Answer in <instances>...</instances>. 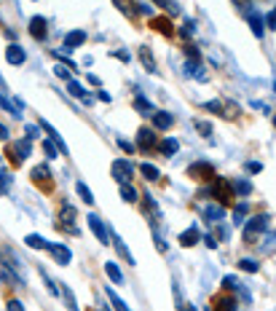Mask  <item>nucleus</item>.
Wrapping results in <instances>:
<instances>
[{
	"label": "nucleus",
	"instance_id": "obj_1",
	"mask_svg": "<svg viewBox=\"0 0 276 311\" xmlns=\"http://www.w3.org/2000/svg\"><path fill=\"white\" fill-rule=\"evenodd\" d=\"M266 226H268V215H255V217H249L247 226H244V242L252 244V242L263 234V231H266Z\"/></svg>",
	"mask_w": 276,
	"mask_h": 311
},
{
	"label": "nucleus",
	"instance_id": "obj_2",
	"mask_svg": "<svg viewBox=\"0 0 276 311\" xmlns=\"http://www.w3.org/2000/svg\"><path fill=\"white\" fill-rule=\"evenodd\" d=\"M110 172H113V177L123 185V183H129V180H131V175H134V167H131L126 158H115L113 167H110Z\"/></svg>",
	"mask_w": 276,
	"mask_h": 311
},
{
	"label": "nucleus",
	"instance_id": "obj_3",
	"mask_svg": "<svg viewBox=\"0 0 276 311\" xmlns=\"http://www.w3.org/2000/svg\"><path fill=\"white\" fill-rule=\"evenodd\" d=\"M8 156H11V161H14V164L27 161V156H30V140H19L14 145H8Z\"/></svg>",
	"mask_w": 276,
	"mask_h": 311
},
{
	"label": "nucleus",
	"instance_id": "obj_4",
	"mask_svg": "<svg viewBox=\"0 0 276 311\" xmlns=\"http://www.w3.org/2000/svg\"><path fill=\"white\" fill-rule=\"evenodd\" d=\"M212 193H215V198H220V201H228V198H233V188H231V183H228L225 177H215Z\"/></svg>",
	"mask_w": 276,
	"mask_h": 311
},
{
	"label": "nucleus",
	"instance_id": "obj_5",
	"mask_svg": "<svg viewBox=\"0 0 276 311\" xmlns=\"http://www.w3.org/2000/svg\"><path fill=\"white\" fill-rule=\"evenodd\" d=\"M86 220H89V228H91V234H94V236H97V239H100L102 244H110V234H108V228H105V223L100 220V217H97V215H89Z\"/></svg>",
	"mask_w": 276,
	"mask_h": 311
},
{
	"label": "nucleus",
	"instance_id": "obj_6",
	"mask_svg": "<svg viewBox=\"0 0 276 311\" xmlns=\"http://www.w3.org/2000/svg\"><path fill=\"white\" fill-rule=\"evenodd\" d=\"M188 175L190 177H196V180H215V169L209 167V164H204V161H199V164H193V167L188 169Z\"/></svg>",
	"mask_w": 276,
	"mask_h": 311
},
{
	"label": "nucleus",
	"instance_id": "obj_7",
	"mask_svg": "<svg viewBox=\"0 0 276 311\" xmlns=\"http://www.w3.org/2000/svg\"><path fill=\"white\" fill-rule=\"evenodd\" d=\"M49 24H46V19L43 16H32L30 19V35L35 38V41H46V35H49Z\"/></svg>",
	"mask_w": 276,
	"mask_h": 311
},
{
	"label": "nucleus",
	"instance_id": "obj_8",
	"mask_svg": "<svg viewBox=\"0 0 276 311\" xmlns=\"http://www.w3.org/2000/svg\"><path fill=\"white\" fill-rule=\"evenodd\" d=\"M5 62L8 64H24L27 62V54H24V49L19 43H11L8 49H5Z\"/></svg>",
	"mask_w": 276,
	"mask_h": 311
},
{
	"label": "nucleus",
	"instance_id": "obj_9",
	"mask_svg": "<svg viewBox=\"0 0 276 311\" xmlns=\"http://www.w3.org/2000/svg\"><path fill=\"white\" fill-rule=\"evenodd\" d=\"M59 228L70 231V234H78V226H75V209L70 207V204H64V207H62V223H59Z\"/></svg>",
	"mask_w": 276,
	"mask_h": 311
},
{
	"label": "nucleus",
	"instance_id": "obj_10",
	"mask_svg": "<svg viewBox=\"0 0 276 311\" xmlns=\"http://www.w3.org/2000/svg\"><path fill=\"white\" fill-rule=\"evenodd\" d=\"M49 252L54 255V260L59 263V266H67V263L73 260V252H70L64 244H49Z\"/></svg>",
	"mask_w": 276,
	"mask_h": 311
},
{
	"label": "nucleus",
	"instance_id": "obj_11",
	"mask_svg": "<svg viewBox=\"0 0 276 311\" xmlns=\"http://www.w3.org/2000/svg\"><path fill=\"white\" fill-rule=\"evenodd\" d=\"M150 118H153V129L156 131H166V129H172V124H174L172 113H164V110H156Z\"/></svg>",
	"mask_w": 276,
	"mask_h": 311
},
{
	"label": "nucleus",
	"instance_id": "obj_12",
	"mask_svg": "<svg viewBox=\"0 0 276 311\" xmlns=\"http://www.w3.org/2000/svg\"><path fill=\"white\" fill-rule=\"evenodd\" d=\"M83 43H86V30H73V32L64 35V51H73Z\"/></svg>",
	"mask_w": 276,
	"mask_h": 311
},
{
	"label": "nucleus",
	"instance_id": "obj_13",
	"mask_svg": "<svg viewBox=\"0 0 276 311\" xmlns=\"http://www.w3.org/2000/svg\"><path fill=\"white\" fill-rule=\"evenodd\" d=\"M137 142H140V150H150V148L159 145V140H156V131H150V129H140Z\"/></svg>",
	"mask_w": 276,
	"mask_h": 311
},
{
	"label": "nucleus",
	"instance_id": "obj_14",
	"mask_svg": "<svg viewBox=\"0 0 276 311\" xmlns=\"http://www.w3.org/2000/svg\"><path fill=\"white\" fill-rule=\"evenodd\" d=\"M236 298H231V295H220V298H215L212 301V311H236Z\"/></svg>",
	"mask_w": 276,
	"mask_h": 311
},
{
	"label": "nucleus",
	"instance_id": "obj_15",
	"mask_svg": "<svg viewBox=\"0 0 276 311\" xmlns=\"http://www.w3.org/2000/svg\"><path fill=\"white\" fill-rule=\"evenodd\" d=\"M41 129H43V131H46V134H49V137H51V142H56V148H59V150H62V153H64V156H67V153H70V150H67V145H64L62 140H59L56 129H54V126H51V124H49V121H43V118H41Z\"/></svg>",
	"mask_w": 276,
	"mask_h": 311
},
{
	"label": "nucleus",
	"instance_id": "obj_16",
	"mask_svg": "<svg viewBox=\"0 0 276 311\" xmlns=\"http://www.w3.org/2000/svg\"><path fill=\"white\" fill-rule=\"evenodd\" d=\"M199 239H201V234H199V228H196V226H190V228H185L180 234V244H182V247H193Z\"/></svg>",
	"mask_w": 276,
	"mask_h": 311
},
{
	"label": "nucleus",
	"instance_id": "obj_17",
	"mask_svg": "<svg viewBox=\"0 0 276 311\" xmlns=\"http://www.w3.org/2000/svg\"><path fill=\"white\" fill-rule=\"evenodd\" d=\"M24 244H27V247L30 249H49V239H43V236L41 234H27V236H24Z\"/></svg>",
	"mask_w": 276,
	"mask_h": 311
},
{
	"label": "nucleus",
	"instance_id": "obj_18",
	"mask_svg": "<svg viewBox=\"0 0 276 311\" xmlns=\"http://www.w3.org/2000/svg\"><path fill=\"white\" fill-rule=\"evenodd\" d=\"M231 188H233V196H249L252 193V183L244 180V177H236L231 183Z\"/></svg>",
	"mask_w": 276,
	"mask_h": 311
},
{
	"label": "nucleus",
	"instance_id": "obj_19",
	"mask_svg": "<svg viewBox=\"0 0 276 311\" xmlns=\"http://www.w3.org/2000/svg\"><path fill=\"white\" fill-rule=\"evenodd\" d=\"M156 148H159L164 156H174L177 150H180V142H177L174 137H166V140H161L159 145H156Z\"/></svg>",
	"mask_w": 276,
	"mask_h": 311
},
{
	"label": "nucleus",
	"instance_id": "obj_20",
	"mask_svg": "<svg viewBox=\"0 0 276 311\" xmlns=\"http://www.w3.org/2000/svg\"><path fill=\"white\" fill-rule=\"evenodd\" d=\"M150 27H156L161 32V35H174V27H172V22H169V19H150Z\"/></svg>",
	"mask_w": 276,
	"mask_h": 311
},
{
	"label": "nucleus",
	"instance_id": "obj_21",
	"mask_svg": "<svg viewBox=\"0 0 276 311\" xmlns=\"http://www.w3.org/2000/svg\"><path fill=\"white\" fill-rule=\"evenodd\" d=\"M105 274L110 276V279H113V284H123V274H121V268L115 266V263H105Z\"/></svg>",
	"mask_w": 276,
	"mask_h": 311
},
{
	"label": "nucleus",
	"instance_id": "obj_22",
	"mask_svg": "<svg viewBox=\"0 0 276 311\" xmlns=\"http://www.w3.org/2000/svg\"><path fill=\"white\" fill-rule=\"evenodd\" d=\"M204 217H207L209 223H218V220L225 217V209H222L220 204H218V207H207V209H204Z\"/></svg>",
	"mask_w": 276,
	"mask_h": 311
},
{
	"label": "nucleus",
	"instance_id": "obj_23",
	"mask_svg": "<svg viewBox=\"0 0 276 311\" xmlns=\"http://www.w3.org/2000/svg\"><path fill=\"white\" fill-rule=\"evenodd\" d=\"M59 295L64 298V306H67V311H81V309H78L75 295H73V290H70V287H62V290H59Z\"/></svg>",
	"mask_w": 276,
	"mask_h": 311
},
{
	"label": "nucleus",
	"instance_id": "obj_24",
	"mask_svg": "<svg viewBox=\"0 0 276 311\" xmlns=\"http://www.w3.org/2000/svg\"><path fill=\"white\" fill-rule=\"evenodd\" d=\"M249 27H252V32H255L258 38H263V32H266V22H263V16L249 14Z\"/></svg>",
	"mask_w": 276,
	"mask_h": 311
},
{
	"label": "nucleus",
	"instance_id": "obj_25",
	"mask_svg": "<svg viewBox=\"0 0 276 311\" xmlns=\"http://www.w3.org/2000/svg\"><path fill=\"white\" fill-rule=\"evenodd\" d=\"M134 110H140L142 116H153V113H156L153 105H150L145 97H137V99H134Z\"/></svg>",
	"mask_w": 276,
	"mask_h": 311
},
{
	"label": "nucleus",
	"instance_id": "obj_26",
	"mask_svg": "<svg viewBox=\"0 0 276 311\" xmlns=\"http://www.w3.org/2000/svg\"><path fill=\"white\" fill-rule=\"evenodd\" d=\"M140 59H142V64H145V70H148V72H156V59H153V54H150L145 46L140 49Z\"/></svg>",
	"mask_w": 276,
	"mask_h": 311
},
{
	"label": "nucleus",
	"instance_id": "obj_27",
	"mask_svg": "<svg viewBox=\"0 0 276 311\" xmlns=\"http://www.w3.org/2000/svg\"><path fill=\"white\" fill-rule=\"evenodd\" d=\"M137 196H140V193H137V190L131 188L129 183H123V185H121V198H123L126 204H134V201H137Z\"/></svg>",
	"mask_w": 276,
	"mask_h": 311
},
{
	"label": "nucleus",
	"instance_id": "obj_28",
	"mask_svg": "<svg viewBox=\"0 0 276 311\" xmlns=\"http://www.w3.org/2000/svg\"><path fill=\"white\" fill-rule=\"evenodd\" d=\"M105 293H108V298H110V303H113V306H115V311H131V309L126 306V303H123L121 298L115 295V290H110V287H108V290H105Z\"/></svg>",
	"mask_w": 276,
	"mask_h": 311
},
{
	"label": "nucleus",
	"instance_id": "obj_29",
	"mask_svg": "<svg viewBox=\"0 0 276 311\" xmlns=\"http://www.w3.org/2000/svg\"><path fill=\"white\" fill-rule=\"evenodd\" d=\"M140 172L145 175V180H159V167H153V164H142Z\"/></svg>",
	"mask_w": 276,
	"mask_h": 311
},
{
	"label": "nucleus",
	"instance_id": "obj_30",
	"mask_svg": "<svg viewBox=\"0 0 276 311\" xmlns=\"http://www.w3.org/2000/svg\"><path fill=\"white\" fill-rule=\"evenodd\" d=\"M75 188H78V196L83 198L86 204H94V196H91V190L86 188V183H75Z\"/></svg>",
	"mask_w": 276,
	"mask_h": 311
},
{
	"label": "nucleus",
	"instance_id": "obj_31",
	"mask_svg": "<svg viewBox=\"0 0 276 311\" xmlns=\"http://www.w3.org/2000/svg\"><path fill=\"white\" fill-rule=\"evenodd\" d=\"M67 91H70L73 97H78V99H83V97H86V91H83V86L78 83V81H67Z\"/></svg>",
	"mask_w": 276,
	"mask_h": 311
},
{
	"label": "nucleus",
	"instance_id": "obj_32",
	"mask_svg": "<svg viewBox=\"0 0 276 311\" xmlns=\"http://www.w3.org/2000/svg\"><path fill=\"white\" fill-rule=\"evenodd\" d=\"M239 268L247 271V274H258V263H255L252 257H244V260H239Z\"/></svg>",
	"mask_w": 276,
	"mask_h": 311
},
{
	"label": "nucleus",
	"instance_id": "obj_33",
	"mask_svg": "<svg viewBox=\"0 0 276 311\" xmlns=\"http://www.w3.org/2000/svg\"><path fill=\"white\" fill-rule=\"evenodd\" d=\"M156 3H159L161 8L166 11V14H172V16H177V14H180V8H177V5L172 3V0H156Z\"/></svg>",
	"mask_w": 276,
	"mask_h": 311
},
{
	"label": "nucleus",
	"instance_id": "obj_34",
	"mask_svg": "<svg viewBox=\"0 0 276 311\" xmlns=\"http://www.w3.org/2000/svg\"><path fill=\"white\" fill-rule=\"evenodd\" d=\"M54 72H56V78H62V81H73V78H70V67H67V64H56Z\"/></svg>",
	"mask_w": 276,
	"mask_h": 311
},
{
	"label": "nucleus",
	"instance_id": "obj_35",
	"mask_svg": "<svg viewBox=\"0 0 276 311\" xmlns=\"http://www.w3.org/2000/svg\"><path fill=\"white\" fill-rule=\"evenodd\" d=\"M46 177H49V169H46V167H35V169H32V180H35V183L46 180Z\"/></svg>",
	"mask_w": 276,
	"mask_h": 311
},
{
	"label": "nucleus",
	"instance_id": "obj_36",
	"mask_svg": "<svg viewBox=\"0 0 276 311\" xmlns=\"http://www.w3.org/2000/svg\"><path fill=\"white\" fill-rule=\"evenodd\" d=\"M115 247H118V252H121L123 257H126V260H129V266H131V263H134V257H131V252L126 249V244H123L121 239H115Z\"/></svg>",
	"mask_w": 276,
	"mask_h": 311
},
{
	"label": "nucleus",
	"instance_id": "obj_37",
	"mask_svg": "<svg viewBox=\"0 0 276 311\" xmlns=\"http://www.w3.org/2000/svg\"><path fill=\"white\" fill-rule=\"evenodd\" d=\"M8 185H11L8 172H3V169H0V193H5V190H8Z\"/></svg>",
	"mask_w": 276,
	"mask_h": 311
},
{
	"label": "nucleus",
	"instance_id": "obj_38",
	"mask_svg": "<svg viewBox=\"0 0 276 311\" xmlns=\"http://www.w3.org/2000/svg\"><path fill=\"white\" fill-rule=\"evenodd\" d=\"M244 215H247V204H239V207L233 209V223H244V220H241Z\"/></svg>",
	"mask_w": 276,
	"mask_h": 311
},
{
	"label": "nucleus",
	"instance_id": "obj_39",
	"mask_svg": "<svg viewBox=\"0 0 276 311\" xmlns=\"http://www.w3.org/2000/svg\"><path fill=\"white\" fill-rule=\"evenodd\" d=\"M196 129L201 131V137H209V134H212V126H209L207 121H196Z\"/></svg>",
	"mask_w": 276,
	"mask_h": 311
},
{
	"label": "nucleus",
	"instance_id": "obj_40",
	"mask_svg": "<svg viewBox=\"0 0 276 311\" xmlns=\"http://www.w3.org/2000/svg\"><path fill=\"white\" fill-rule=\"evenodd\" d=\"M193 32H196V24L193 22H185V24H182V30H180V35L182 38H190Z\"/></svg>",
	"mask_w": 276,
	"mask_h": 311
},
{
	"label": "nucleus",
	"instance_id": "obj_41",
	"mask_svg": "<svg viewBox=\"0 0 276 311\" xmlns=\"http://www.w3.org/2000/svg\"><path fill=\"white\" fill-rule=\"evenodd\" d=\"M43 150H46V158H56V148H54V142L46 140V142H43Z\"/></svg>",
	"mask_w": 276,
	"mask_h": 311
},
{
	"label": "nucleus",
	"instance_id": "obj_42",
	"mask_svg": "<svg viewBox=\"0 0 276 311\" xmlns=\"http://www.w3.org/2000/svg\"><path fill=\"white\" fill-rule=\"evenodd\" d=\"M263 22H266V27H271V30H276V8L274 11H268V16L263 19Z\"/></svg>",
	"mask_w": 276,
	"mask_h": 311
},
{
	"label": "nucleus",
	"instance_id": "obj_43",
	"mask_svg": "<svg viewBox=\"0 0 276 311\" xmlns=\"http://www.w3.org/2000/svg\"><path fill=\"white\" fill-rule=\"evenodd\" d=\"M222 284H225L228 290H239L241 282H236V276H225V279H222Z\"/></svg>",
	"mask_w": 276,
	"mask_h": 311
},
{
	"label": "nucleus",
	"instance_id": "obj_44",
	"mask_svg": "<svg viewBox=\"0 0 276 311\" xmlns=\"http://www.w3.org/2000/svg\"><path fill=\"white\" fill-rule=\"evenodd\" d=\"M247 172L258 175V172H263V164H260V161H247Z\"/></svg>",
	"mask_w": 276,
	"mask_h": 311
},
{
	"label": "nucleus",
	"instance_id": "obj_45",
	"mask_svg": "<svg viewBox=\"0 0 276 311\" xmlns=\"http://www.w3.org/2000/svg\"><path fill=\"white\" fill-rule=\"evenodd\" d=\"M38 137H41L38 134V126H27V140L32 142V140H38Z\"/></svg>",
	"mask_w": 276,
	"mask_h": 311
},
{
	"label": "nucleus",
	"instance_id": "obj_46",
	"mask_svg": "<svg viewBox=\"0 0 276 311\" xmlns=\"http://www.w3.org/2000/svg\"><path fill=\"white\" fill-rule=\"evenodd\" d=\"M8 311H24L22 301H8Z\"/></svg>",
	"mask_w": 276,
	"mask_h": 311
},
{
	"label": "nucleus",
	"instance_id": "obj_47",
	"mask_svg": "<svg viewBox=\"0 0 276 311\" xmlns=\"http://www.w3.org/2000/svg\"><path fill=\"white\" fill-rule=\"evenodd\" d=\"M118 145H121V148L126 150V153H134V145H131L129 140H118Z\"/></svg>",
	"mask_w": 276,
	"mask_h": 311
},
{
	"label": "nucleus",
	"instance_id": "obj_48",
	"mask_svg": "<svg viewBox=\"0 0 276 311\" xmlns=\"http://www.w3.org/2000/svg\"><path fill=\"white\" fill-rule=\"evenodd\" d=\"M0 142H8V126L0 124Z\"/></svg>",
	"mask_w": 276,
	"mask_h": 311
},
{
	"label": "nucleus",
	"instance_id": "obj_49",
	"mask_svg": "<svg viewBox=\"0 0 276 311\" xmlns=\"http://www.w3.org/2000/svg\"><path fill=\"white\" fill-rule=\"evenodd\" d=\"M185 54L193 57V59H199V51H196V46H185Z\"/></svg>",
	"mask_w": 276,
	"mask_h": 311
},
{
	"label": "nucleus",
	"instance_id": "obj_50",
	"mask_svg": "<svg viewBox=\"0 0 276 311\" xmlns=\"http://www.w3.org/2000/svg\"><path fill=\"white\" fill-rule=\"evenodd\" d=\"M113 57H118L121 62H129V54H126V51H113Z\"/></svg>",
	"mask_w": 276,
	"mask_h": 311
},
{
	"label": "nucleus",
	"instance_id": "obj_51",
	"mask_svg": "<svg viewBox=\"0 0 276 311\" xmlns=\"http://www.w3.org/2000/svg\"><path fill=\"white\" fill-rule=\"evenodd\" d=\"M204 242H207V247H215V244H218V242H215V236H204Z\"/></svg>",
	"mask_w": 276,
	"mask_h": 311
},
{
	"label": "nucleus",
	"instance_id": "obj_52",
	"mask_svg": "<svg viewBox=\"0 0 276 311\" xmlns=\"http://www.w3.org/2000/svg\"><path fill=\"white\" fill-rule=\"evenodd\" d=\"M97 97H100L102 102H110V94H108V91H100V94H97Z\"/></svg>",
	"mask_w": 276,
	"mask_h": 311
},
{
	"label": "nucleus",
	"instance_id": "obj_53",
	"mask_svg": "<svg viewBox=\"0 0 276 311\" xmlns=\"http://www.w3.org/2000/svg\"><path fill=\"white\" fill-rule=\"evenodd\" d=\"M180 311H196L193 306H188V303H180Z\"/></svg>",
	"mask_w": 276,
	"mask_h": 311
},
{
	"label": "nucleus",
	"instance_id": "obj_54",
	"mask_svg": "<svg viewBox=\"0 0 276 311\" xmlns=\"http://www.w3.org/2000/svg\"><path fill=\"white\" fill-rule=\"evenodd\" d=\"M274 124H276V118H274Z\"/></svg>",
	"mask_w": 276,
	"mask_h": 311
}]
</instances>
